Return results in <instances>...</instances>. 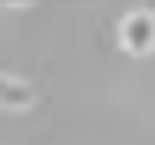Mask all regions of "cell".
<instances>
[{"mask_svg": "<svg viewBox=\"0 0 155 145\" xmlns=\"http://www.w3.org/2000/svg\"><path fill=\"white\" fill-rule=\"evenodd\" d=\"M118 41H121V47L128 54H148L155 47V20H152V14H145V10L128 14L121 20V27H118Z\"/></svg>", "mask_w": 155, "mask_h": 145, "instance_id": "cell-1", "label": "cell"}, {"mask_svg": "<svg viewBox=\"0 0 155 145\" xmlns=\"http://www.w3.org/2000/svg\"><path fill=\"white\" fill-rule=\"evenodd\" d=\"M34 101V88L0 74V108H27Z\"/></svg>", "mask_w": 155, "mask_h": 145, "instance_id": "cell-2", "label": "cell"}]
</instances>
